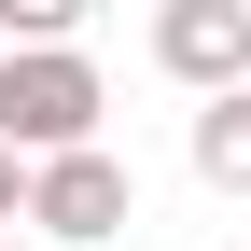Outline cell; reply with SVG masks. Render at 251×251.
<instances>
[{
    "label": "cell",
    "mask_w": 251,
    "mask_h": 251,
    "mask_svg": "<svg viewBox=\"0 0 251 251\" xmlns=\"http://www.w3.org/2000/svg\"><path fill=\"white\" fill-rule=\"evenodd\" d=\"M98 56L84 42H56V56H0V153L14 168H56V153H84L98 140Z\"/></svg>",
    "instance_id": "1"
},
{
    "label": "cell",
    "mask_w": 251,
    "mask_h": 251,
    "mask_svg": "<svg viewBox=\"0 0 251 251\" xmlns=\"http://www.w3.org/2000/svg\"><path fill=\"white\" fill-rule=\"evenodd\" d=\"M28 224H42V237H126V224H140V181H126V153L112 140H84V153H56V168H28Z\"/></svg>",
    "instance_id": "2"
},
{
    "label": "cell",
    "mask_w": 251,
    "mask_h": 251,
    "mask_svg": "<svg viewBox=\"0 0 251 251\" xmlns=\"http://www.w3.org/2000/svg\"><path fill=\"white\" fill-rule=\"evenodd\" d=\"M153 70L196 84V98H237L251 84V0H168L153 14Z\"/></svg>",
    "instance_id": "3"
},
{
    "label": "cell",
    "mask_w": 251,
    "mask_h": 251,
    "mask_svg": "<svg viewBox=\"0 0 251 251\" xmlns=\"http://www.w3.org/2000/svg\"><path fill=\"white\" fill-rule=\"evenodd\" d=\"M196 181L209 196H251V84L237 98H196Z\"/></svg>",
    "instance_id": "4"
},
{
    "label": "cell",
    "mask_w": 251,
    "mask_h": 251,
    "mask_svg": "<svg viewBox=\"0 0 251 251\" xmlns=\"http://www.w3.org/2000/svg\"><path fill=\"white\" fill-rule=\"evenodd\" d=\"M0 224H28V168H14V153H0Z\"/></svg>",
    "instance_id": "5"
},
{
    "label": "cell",
    "mask_w": 251,
    "mask_h": 251,
    "mask_svg": "<svg viewBox=\"0 0 251 251\" xmlns=\"http://www.w3.org/2000/svg\"><path fill=\"white\" fill-rule=\"evenodd\" d=\"M0 251H28V237H0Z\"/></svg>",
    "instance_id": "6"
}]
</instances>
